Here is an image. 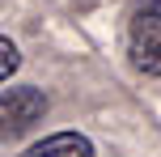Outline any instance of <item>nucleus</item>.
<instances>
[{
	"instance_id": "obj_1",
	"label": "nucleus",
	"mask_w": 161,
	"mask_h": 157,
	"mask_svg": "<svg viewBox=\"0 0 161 157\" xmlns=\"http://www.w3.org/2000/svg\"><path fill=\"white\" fill-rule=\"evenodd\" d=\"M127 55L136 72L161 76V0H136L127 21Z\"/></svg>"
},
{
	"instance_id": "obj_2",
	"label": "nucleus",
	"mask_w": 161,
	"mask_h": 157,
	"mask_svg": "<svg viewBox=\"0 0 161 157\" xmlns=\"http://www.w3.org/2000/svg\"><path fill=\"white\" fill-rule=\"evenodd\" d=\"M47 93L34 89V85H13V89H0V140H13V136L30 132L42 115H47Z\"/></svg>"
},
{
	"instance_id": "obj_3",
	"label": "nucleus",
	"mask_w": 161,
	"mask_h": 157,
	"mask_svg": "<svg viewBox=\"0 0 161 157\" xmlns=\"http://www.w3.org/2000/svg\"><path fill=\"white\" fill-rule=\"evenodd\" d=\"M17 157H93V140L85 132H51L34 140L30 149H21Z\"/></svg>"
},
{
	"instance_id": "obj_4",
	"label": "nucleus",
	"mask_w": 161,
	"mask_h": 157,
	"mask_svg": "<svg viewBox=\"0 0 161 157\" xmlns=\"http://www.w3.org/2000/svg\"><path fill=\"white\" fill-rule=\"evenodd\" d=\"M17 68H21V51H17L13 38H4V34H0V85H4Z\"/></svg>"
}]
</instances>
